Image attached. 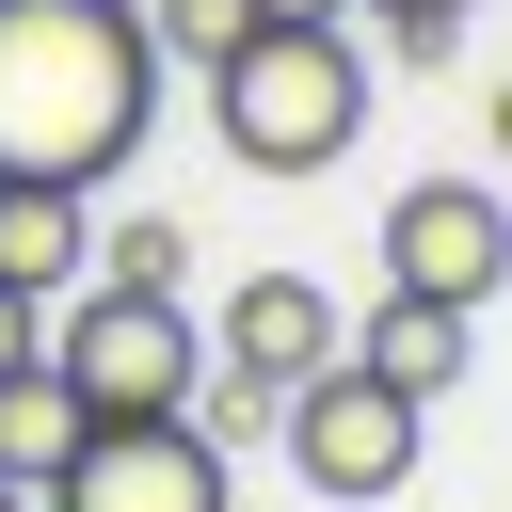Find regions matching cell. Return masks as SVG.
I'll list each match as a JSON object with an SVG mask.
<instances>
[{
  "mask_svg": "<svg viewBox=\"0 0 512 512\" xmlns=\"http://www.w3.org/2000/svg\"><path fill=\"white\" fill-rule=\"evenodd\" d=\"M480 144H512V80H496V96H480Z\"/></svg>",
  "mask_w": 512,
  "mask_h": 512,
  "instance_id": "15",
  "label": "cell"
},
{
  "mask_svg": "<svg viewBox=\"0 0 512 512\" xmlns=\"http://www.w3.org/2000/svg\"><path fill=\"white\" fill-rule=\"evenodd\" d=\"M464 352H480V320H464V304H432V288H384V304L352 320V368H384L400 400H448V384H464Z\"/></svg>",
  "mask_w": 512,
  "mask_h": 512,
  "instance_id": "9",
  "label": "cell"
},
{
  "mask_svg": "<svg viewBox=\"0 0 512 512\" xmlns=\"http://www.w3.org/2000/svg\"><path fill=\"white\" fill-rule=\"evenodd\" d=\"M384 288H432V304H496L512 288V192L496 176H400L384 208Z\"/></svg>",
  "mask_w": 512,
  "mask_h": 512,
  "instance_id": "5",
  "label": "cell"
},
{
  "mask_svg": "<svg viewBox=\"0 0 512 512\" xmlns=\"http://www.w3.org/2000/svg\"><path fill=\"white\" fill-rule=\"evenodd\" d=\"M176 272H192V224H176V208L96 224V288H176Z\"/></svg>",
  "mask_w": 512,
  "mask_h": 512,
  "instance_id": "11",
  "label": "cell"
},
{
  "mask_svg": "<svg viewBox=\"0 0 512 512\" xmlns=\"http://www.w3.org/2000/svg\"><path fill=\"white\" fill-rule=\"evenodd\" d=\"M48 512H224V448L192 416H96L80 464L48 480Z\"/></svg>",
  "mask_w": 512,
  "mask_h": 512,
  "instance_id": "6",
  "label": "cell"
},
{
  "mask_svg": "<svg viewBox=\"0 0 512 512\" xmlns=\"http://www.w3.org/2000/svg\"><path fill=\"white\" fill-rule=\"evenodd\" d=\"M0 288H32V304L96 288V192H48V176H0Z\"/></svg>",
  "mask_w": 512,
  "mask_h": 512,
  "instance_id": "8",
  "label": "cell"
},
{
  "mask_svg": "<svg viewBox=\"0 0 512 512\" xmlns=\"http://www.w3.org/2000/svg\"><path fill=\"white\" fill-rule=\"evenodd\" d=\"M80 432H96V416H80L64 368H16V384H0V480H16V496H48V480L80 464Z\"/></svg>",
  "mask_w": 512,
  "mask_h": 512,
  "instance_id": "10",
  "label": "cell"
},
{
  "mask_svg": "<svg viewBox=\"0 0 512 512\" xmlns=\"http://www.w3.org/2000/svg\"><path fill=\"white\" fill-rule=\"evenodd\" d=\"M272 448H288V480H304V496L368 512V496H400V480H416V448H432V400H400L384 368H352V352H336L320 384H288Z\"/></svg>",
  "mask_w": 512,
  "mask_h": 512,
  "instance_id": "4",
  "label": "cell"
},
{
  "mask_svg": "<svg viewBox=\"0 0 512 512\" xmlns=\"http://www.w3.org/2000/svg\"><path fill=\"white\" fill-rule=\"evenodd\" d=\"M16 368H48V304H32V288H0V384H16Z\"/></svg>",
  "mask_w": 512,
  "mask_h": 512,
  "instance_id": "13",
  "label": "cell"
},
{
  "mask_svg": "<svg viewBox=\"0 0 512 512\" xmlns=\"http://www.w3.org/2000/svg\"><path fill=\"white\" fill-rule=\"evenodd\" d=\"M352 16H480V0H352Z\"/></svg>",
  "mask_w": 512,
  "mask_h": 512,
  "instance_id": "14",
  "label": "cell"
},
{
  "mask_svg": "<svg viewBox=\"0 0 512 512\" xmlns=\"http://www.w3.org/2000/svg\"><path fill=\"white\" fill-rule=\"evenodd\" d=\"M144 32H160V64H192V80H208V64L256 32V0H144Z\"/></svg>",
  "mask_w": 512,
  "mask_h": 512,
  "instance_id": "12",
  "label": "cell"
},
{
  "mask_svg": "<svg viewBox=\"0 0 512 512\" xmlns=\"http://www.w3.org/2000/svg\"><path fill=\"white\" fill-rule=\"evenodd\" d=\"M160 32L128 0H0V176L112 192V160L160 112Z\"/></svg>",
  "mask_w": 512,
  "mask_h": 512,
  "instance_id": "1",
  "label": "cell"
},
{
  "mask_svg": "<svg viewBox=\"0 0 512 512\" xmlns=\"http://www.w3.org/2000/svg\"><path fill=\"white\" fill-rule=\"evenodd\" d=\"M336 352H352V320H336V288H320V272H240V288H224V320H208V368H224V384H272V400H288V384H320Z\"/></svg>",
  "mask_w": 512,
  "mask_h": 512,
  "instance_id": "7",
  "label": "cell"
},
{
  "mask_svg": "<svg viewBox=\"0 0 512 512\" xmlns=\"http://www.w3.org/2000/svg\"><path fill=\"white\" fill-rule=\"evenodd\" d=\"M0 512H48V496H16V480H0Z\"/></svg>",
  "mask_w": 512,
  "mask_h": 512,
  "instance_id": "17",
  "label": "cell"
},
{
  "mask_svg": "<svg viewBox=\"0 0 512 512\" xmlns=\"http://www.w3.org/2000/svg\"><path fill=\"white\" fill-rule=\"evenodd\" d=\"M208 128H224L240 176H336L368 144V48H352V16H256L208 64Z\"/></svg>",
  "mask_w": 512,
  "mask_h": 512,
  "instance_id": "2",
  "label": "cell"
},
{
  "mask_svg": "<svg viewBox=\"0 0 512 512\" xmlns=\"http://www.w3.org/2000/svg\"><path fill=\"white\" fill-rule=\"evenodd\" d=\"M128 16H144V0H128Z\"/></svg>",
  "mask_w": 512,
  "mask_h": 512,
  "instance_id": "18",
  "label": "cell"
},
{
  "mask_svg": "<svg viewBox=\"0 0 512 512\" xmlns=\"http://www.w3.org/2000/svg\"><path fill=\"white\" fill-rule=\"evenodd\" d=\"M256 16H352V0H256Z\"/></svg>",
  "mask_w": 512,
  "mask_h": 512,
  "instance_id": "16",
  "label": "cell"
},
{
  "mask_svg": "<svg viewBox=\"0 0 512 512\" xmlns=\"http://www.w3.org/2000/svg\"><path fill=\"white\" fill-rule=\"evenodd\" d=\"M48 368L80 384V416H192L208 320H192L176 288H64V304H48Z\"/></svg>",
  "mask_w": 512,
  "mask_h": 512,
  "instance_id": "3",
  "label": "cell"
}]
</instances>
